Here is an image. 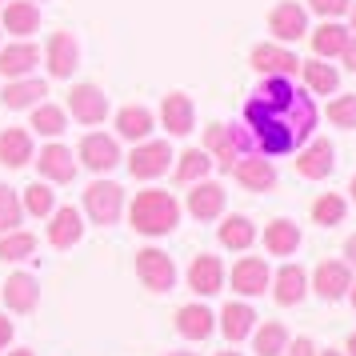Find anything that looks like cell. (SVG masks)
Wrapping results in <instances>:
<instances>
[{
    "mask_svg": "<svg viewBox=\"0 0 356 356\" xmlns=\"http://www.w3.org/2000/svg\"><path fill=\"white\" fill-rule=\"evenodd\" d=\"M132 228L136 232H145V236H164V232H172L180 220V204L172 193H164V188H148L132 200Z\"/></svg>",
    "mask_w": 356,
    "mask_h": 356,
    "instance_id": "obj_1",
    "label": "cell"
},
{
    "mask_svg": "<svg viewBox=\"0 0 356 356\" xmlns=\"http://www.w3.org/2000/svg\"><path fill=\"white\" fill-rule=\"evenodd\" d=\"M204 152L209 156H216V164L225 168V172H232V164L244 156V148H248V136L236 129H228V124H209V132H204Z\"/></svg>",
    "mask_w": 356,
    "mask_h": 356,
    "instance_id": "obj_2",
    "label": "cell"
},
{
    "mask_svg": "<svg viewBox=\"0 0 356 356\" xmlns=\"http://www.w3.org/2000/svg\"><path fill=\"white\" fill-rule=\"evenodd\" d=\"M84 209L88 216L97 220V225H116V216L124 209V193H120V184L113 180H97V184H88V193H84Z\"/></svg>",
    "mask_w": 356,
    "mask_h": 356,
    "instance_id": "obj_3",
    "label": "cell"
},
{
    "mask_svg": "<svg viewBox=\"0 0 356 356\" xmlns=\"http://www.w3.org/2000/svg\"><path fill=\"white\" fill-rule=\"evenodd\" d=\"M136 276H140L152 292H168L177 284V264H172V257L161 252V248H145V252H136Z\"/></svg>",
    "mask_w": 356,
    "mask_h": 356,
    "instance_id": "obj_4",
    "label": "cell"
},
{
    "mask_svg": "<svg viewBox=\"0 0 356 356\" xmlns=\"http://www.w3.org/2000/svg\"><path fill=\"white\" fill-rule=\"evenodd\" d=\"M168 161H172L168 140H145L140 148H132L129 172L132 177H140V180H152V177H161L164 168H168Z\"/></svg>",
    "mask_w": 356,
    "mask_h": 356,
    "instance_id": "obj_5",
    "label": "cell"
},
{
    "mask_svg": "<svg viewBox=\"0 0 356 356\" xmlns=\"http://www.w3.org/2000/svg\"><path fill=\"white\" fill-rule=\"evenodd\" d=\"M68 108H72V116L84 120V124H100V120L108 116V97L100 92L97 84H76V88L68 92Z\"/></svg>",
    "mask_w": 356,
    "mask_h": 356,
    "instance_id": "obj_6",
    "label": "cell"
},
{
    "mask_svg": "<svg viewBox=\"0 0 356 356\" xmlns=\"http://www.w3.org/2000/svg\"><path fill=\"white\" fill-rule=\"evenodd\" d=\"M268 29H273V36H276V40H284V44L300 40V36L308 33V17H305V8H300L296 0H284V4H276L273 17H268Z\"/></svg>",
    "mask_w": 356,
    "mask_h": 356,
    "instance_id": "obj_7",
    "label": "cell"
},
{
    "mask_svg": "<svg viewBox=\"0 0 356 356\" xmlns=\"http://www.w3.org/2000/svg\"><path fill=\"white\" fill-rule=\"evenodd\" d=\"M81 161L92 168V172H108L120 164V148H116L113 136H104V132H92V136H84L81 140Z\"/></svg>",
    "mask_w": 356,
    "mask_h": 356,
    "instance_id": "obj_8",
    "label": "cell"
},
{
    "mask_svg": "<svg viewBox=\"0 0 356 356\" xmlns=\"http://www.w3.org/2000/svg\"><path fill=\"white\" fill-rule=\"evenodd\" d=\"M252 68L257 72H264V76H296V68H300V60H296V52L289 49H276V44H260V49H252Z\"/></svg>",
    "mask_w": 356,
    "mask_h": 356,
    "instance_id": "obj_9",
    "label": "cell"
},
{
    "mask_svg": "<svg viewBox=\"0 0 356 356\" xmlns=\"http://www.w3.org/2000/svg\"><path fill=\"white\" fill-rule=\"evenodd\" d=\"M273 284V273H268V264L257 257H244L236 268H232V289L241 292V296H260V292Z\"/></svg>",
    "mask_w": 356,
    "mask_h": 356,
    "instance_id": "obj_10",
    "label": "cell"
},
{
    "mask_svg": "<svg viewBox=\"0 0 356 356\" xmlns=\"http://www.w3.org/2000/svg\"><path fill=\"white\" fill-rule=\"evenodd\" d=\"M332 164H337V148L328 145V140H312V145L296 156V172L308 180H324L332 172Z\"/></svg>",
    "mask_w": 356,
    "mask_h": 356,
    "instance_id": "obj_11",
    "label": "cell"
},
{
    "mask_svg": "<svg viewBox=\"0 0 356 356\" xmlns=\"http://www.w3.org/2000/svg\"><path fill=\"white\" fill-rule=\"evenodd\" d=\"M161 120L172 136H188V132H193V120H196L193 100L184 97V92H168L164 104H161Z\"/></svg>",
    "mask_w": 356,
    "mask_h": 356,
    "instance_id": "obj_12",
    "label": "cell"
},
{
    "mask_svg": "<svg viewBox=\"0 0 356 356\" xmlns=\"http://www.w3.org/2000/svg\"><path fill=\"white\" fill-rule=\"evenodd\" d=\"M232 172L241 180L244 188H252V193H268L276 184V168L264 156H241V161L232 164Z\"/></svg>",
    "mask_w": 356,
    "mask_h": 356,
    "instance_id": "obj_13",
    "label": "cell"
},
{
    "mask_svg": "<svg viewBox=\"0 0 356 356\" xmlns=\"http://www.w3.org/2000/svg\"><path fill=\"white\" fill-rule=\"evenodd\" d=\"M188 284H193V292H200V296L220 292V284H225V268H220V260L209 257V252H200V257L188 264Z\"/></svg>",
    "mask_w": 356,
    "mask_h": 356,
    "instance_id": "obj_14",
    "label": "cell"
},
{
    "mask_svg": "<svg viewBox=\"0 0 356 356\" xmlns=\"http://www.w3.org/2000/svg\"><path fill=\"white\" fill-rule=\"evenodd\" d=\"M348 289H353V273H348V264H340V260H324V264H316V292H321L324 300H340Z\"/></svg>",
    "mask_w": 356,
    "mask_h": 356,
    "instance_id": "obj_15",
    "label": "cell"
},
{
    "mask_svg": "<svg viewBox=\"0 0 356 356\" xmlns=\"http://www.w3.org/2000/svg\"><path fill=\"white\" fill-rule=\"evenodd\" d=\"M36 65H40V49H36V44H8V49H0V72H4L8 81L29 76Z\"/></svg>",
    "mask_w": 356,
    "mask_h": 356,
    "instance_id": "obj_16",
    "label": "cell"
},
{
    "mask_svg": "<svg viewBox=\"0 0 356 356\" xmlns=\"http://www.w3.org/2000/svg\"><path fill=\"white\" fill-rule=\"evenodd\" d=\"M188 212H193L196 220H212V216H220V212H225V188L212 184V180H200L193 193H188Z\"/></svg>",
    "mask_w": 356,
    "mask_h": 356,
    "instance_id": "obj_17",
    "label": "cell"
},
{
    "mask_svg": "<svg viewBox=\"0 0 356 356\" xmlns=\"http://www.w3.org/2000/svg\"><path fill=\"white\" fill-rule=\"evenodd\" d=\"M36 300H40V284H36L29 273H17L8 276V284H4V305L13 308V312H33Z\"/></svg>",
    "mask_w": 356,
    "mask_h": 356,
    "instance_id": "obj_18",
    "label": "cell"
},
{
    "mask_svg": "<svg viewBox=\"0 0 356 356\" xmlns=\"http://www.w3.org/2000/svg\"><path fill=\"white\" fill-rule=\"evenodd\" d=\"M84 236V225H81V212L72 209H56L52 212V225H49V241L56 244V248H72V244Z\"/></svg>",
    "mask_w": 356,
    "mask_h": 356,
    "instance_id": "obj_19",
    "label": "cell"
},
{
    "mask_svg": "<svg viewBox=\"0 0 356 356\" xmlns=\"http://www.w3.org/2000/svg\"><path fill=\"white\" fill-rule=\"evenodd\" d=\"M33 161V136L24 129H4L0 132V164L20 168V164Z\"/></svg>",
    "mask_w": 356,
    "mask_h": 356,
    "instance_id": "obj_20",
    "label": "cell"
},
{
    "mask_svg": "<svg viewBox=\"0 0 356 356\" xmlns=\"http://www.w3.org/2000/svg\"><path fill=\"white\" fill-rule=\"evenodd\" d=\"M40 177L56 180V184H68V180L76 177V164H72V152H68L65 145H49L44 152H40Z\"/></svg>",
    "mask_w": 356,
    "mask_h": 356,
    "instance_id": "obj_21",
    "label": "cell"
},
{
    "mask_svg": "<svg viewBox=\"0 0 356 356\" xmlns=\"http://www.w3.org/2000/svg\"><path fill=\"white\" fill-rule=\"evenodd\" d=\"M264 248L273 257H292L300 248V228L292 225V220H273V225L264 228Z\"/></svg>",
    "mask_w": 356,
    "mask_h": 356,
    "instance_id": "obj_22",
    "label": "cell"
},
{
    "mask_svg": "<svg viewBox=\"0 0 356 356\" xmlns=\"http://www.w3.org/2000/svg\"><path fill=\"white\" fill-rule=\"evenodd\" d=\"M40 97H49V84L40 81V76H20L4 88V104L8 108H33Z\"/></svg>",
    "mask_w": 356,
    "mask_h": 356,
    "instance_id": "obj_23",
    "label": "cell"
},
{
    "mask_svg": "<svg viewBox=\"0 0 356 356\" xmlns=\"http://www.w3.org/2000/svg\"><path fill=\"white\" fill-rule=\"evenodd\" d=\"M49 68H52V76H72V68H76V40H72L68 33H52Z\"/></svg>",
    "mask_w": 356,
    "mask_h": 356,
    "instance_id": "obj_24",
    "label": "cell"
},
{
    "mask_svg": "<svg viewBox=\"0 0 356 356\" xmlns=\"http://www.w3.org/2000/svg\"><path fill=\"white\" fill-rule=\"evenodd\" d=\"M177 328H180V337L204 340V337H212V312L204 305H184L177 312Z\"/></svg>",
    "mask_w": 356,
    "mask_h": 356,
    "instance_id": "obj_25",
    "label": "cell"
},
{
    "mask_svg": "<svg viewBox=\"0 0 356 356\" xmlns=\"http://www.w3.org/2000/svg\"><path fill=\"white\" fill-rule=\"evenodd\" d=\"M116 132H120L124 140H145L148 132H152V113L140 108V104L120 108V113H116Z\"/></svg>",
    "mask_w": 356,
    "mask_h": 356,
    "instance_id": "obj_26",
    "label": "cell"
},
{
    "mask_svg": "<svg viewBox=\"0 0 356 356\" xmlns=\"http://www.w3.org/2000/svg\"><path fill=\"white\" fill-rule=\"evenodd\" d=\"M36 24H40V8H36L33 0H13L4 8V29L8 33L29 36V33H36Z\"/></svg>",
    "mask_w": 356,
    "mask_h": 356,
    "instance_id": "obj_27",
    "label": "cell"
},
{
    "mask_svg": "<svg viewBox=\"0 0 356 356\" xmlns=\"http://www.w3.org/2000/svg\"><path fill=\"white\" fill-rule=\"evenodd\" d=\"M300 72H305V84L312 88V92H316V97H328V92H337V84H340L337 68L324 65L321 56H316V60H300Z\"/></svg>",
    "mask_w": 356,
    "mask_h": 356,
    "instance_id": "obj_28",
    "label": "cell"
},
{
    "mask_svg": "<svg viewBox=\"0 0 356 356\" xmlns=\"http://www.w3.org/2000/svg\"><path fill=\"white\" fill-rule=\"evenodd\" d=\"M252 321H257V312L248 305H225V312H220V328H225V337L232 340V344L252 332Z\"/></svg>",
    "mask_w": 356,
    "mask_h": 356,
    "instance_id": "obj_29",
    "label": "cell"
},
{
    "mask_svg": "<svg viewBox=\"0 0 356 356\" xmlns=\"http://www.w3.org/2000/svg\"><path fill=\"white\" fill-rule=\"evenodd\" d=\"M276 300L280 305H300L305 300V273L296 268V264H284L280 273H276Z\"/></svg>",
    "mask_w": 356,
    "mask_h": 356,
    "instance_id": "obj_30",
    "label": "cell"
},
{
    "mask_svg": "<svg viewBox=\"0 0 356 356\" xmlns=\"http://www.w3.org/2000/svg\"><path fill=\"white\" fill-rule=\"evenodd\" d=\"M252 344H257V356H280L284 348H289V332H284V324L264 321V324L257 328Z\"/></svg>",
    "mask_w": 356,
    "mask_h": 356,
    "instance_id": "obj_31",
    "label": "cell"
},
{
    "mask_svg": "<svg viewBox=\"0 0 356 356\" xmlns=\"http://www.w3.org/2000/svg\"><path fill=\"white\" fill-rule=\"evenodd\" d=\"M257 241V228H252V220L248 216H228L225 225H220V244L225 248H248V244Z\"/></svg>",
    "mask_w": 356,
    "mask_h": 356,
    "instance_id": "obj_32",
    "label": "cell"
},
{
    "mask_svg": "<svg viewBox=\"0 0 356 356\" xmlns=\"http://www.w3.org/2000/svg\"><path fill=\"white\" fill-rule=\"evenodd\" d=\"M344 44H348V29H340V24H321L316 33H312V49H316V56H340L344 52Z\"/></svg>",
    "mask_w": 356,
    "mask_h": 356,
    "instance_id": "obj_33",
    "label": "cell"
},
{
    "mask_svg": "<svg viewBox=\"0 0 356 356\" xmlns=\"http://www.w3.org/2000/svg\"><path fill=\"white\" fill-rule=\"evenodd\" d=\"M212 168V156L204 148H188L177 164V180L180 184H196V180H204V172Z\"/></svg>",
    "mask_w": 356,
    "mask_h": 356,
    "instance_id": "obj_34",
    "label": "cell"
},
{
    "mask_svg": "<svg viewBox=\"0 0 356 356\" xmlns=\"http://www.w3.org/2000/svg\"><path fill=\"white\" fill-rule=\"evenodd\" d=\"M36 252V236L33 232H4V241H0V257L4 260H24V257H33Z\"/></svg>",
    "mask_w": 356,
    "mask_h": 356,
    "instance_id": "obj_35",
    "label": "cell"
},
{
    "mask_svg": "<svg viewBox=\"0 0 356 356\" xmlns=\"http://www.w3.org/2000/svg\"><path fill=\"white\" fill-rule=\"evenodd\" d=\"M312 220L324 225V228L340 225V220H344V200H340L337 193H324L321 200H312Z\"/></svg>",
    "mask_w": 356,
    "mask_h": 356,
    "instance_id": "obj_36",
    "label": "cell"
},
{
    "mask_svg": "<svg viewBox=\"0 0 356 356\" xmlns=\"http://www.w3.org/2000/svg\"><path fill=\"white\" fill-rule=\"evenodd\" d=\"M33 129H40L44 136H60V132H65V108H56V104H36Z\"/></svg>",
    "mask_w": 356,
    "mask_h": 356,
    "instance_id": "obj_37",
    "label": "cell"
},
{
    "mask_svg": "<svg viewBox=\"0 0 356 356\" xmlns=\"http://www.w3.org/2000/svg\"><path fill=\"white\" fill-rule=\"evenodd\" d=\"M20 209H29L33 216H49V212L56 209L52 188H49V184H40V180H36V184H29V188H24V204H20Z\"/></svg>",
    "mask_w": 356,
    "mask_h": 356,
    "instance_id": "obj_38",
    "label": "cell"
},
{
    "mask_svg": "<svg viewBox=\"0 0 356 356\" xmlns=\"http://www.w3.org/2000/svg\"><path fill=\"white\" fill-rule=\"evenodd\" d=\"M20 200H17V193L8 188V184H0V232H13V228L20 225Z\"/></svg>",
    "mask_w": 356,
    "mask_h": 356,
    "instance_id": "obj_39",
    "label": "cell"
},
{
    "mask_svg": "<svg viewBox=\"0 0 356 356\" xmlns=\"http://www.w3.org/2000/svg\"><path fill=\"white\" fill-rule=\"evenodd\" d=\"M328 120L340 124V129H356V97H353V92L328 104Z\"/></svg>",
    "mask_w": 356,
    "mask_h": 356,
    "instance_id": "obj_40",
    "label": "cell"
},
{
    "mask_svg": "<svg viewBox=\"0 0 356 356\" xmlns=\"http://www.w3.org/2000/svg\"><path fill=\"white\" fill-rule=\"evenodd\" d=\"M308 8L321 17H340V13H348V0H308Z\"/></svg>",
    "mask_w": 356,
    "mask_h": 356,
    "instance_id": "obj_41",
    "label": "cell"
},
{
    "mask_svg": "<svg viewBox=\"0 0 356 356\" xmlns=\"http://www.w3.org/2000/svg\"><path fill=\"white\" fill-rule=\"evenodd\" d=\"M280 356H316V348H312V340H308V337H300L292 348H284Z\"/></svg>",
    "mask_w": 356,
    "mask_h": 356,
    "instance_id": "obj_42",
    "label": "cell"
},
{
    "mask_svg": "<svg viewBox=\"0 0 356 356\" xmlns=\"http://www.w3.org/2000/svg\"><path fill=\"white\" fill-rule=\"evenodd\" d=\"M340 56H344V65L356 72V36H348V44H344V52H340Z\"/></svg>",
    "mask_w": 356,
    "mask_h": 356,
    "instance_id": "obj_43",
    "label": "cell"
},
{
    "mask_svg": "<svg viewBox=\"0 0 356 356\" xmlns=\"http://www.w3.org/2000/svg\"><path fill=\"white\" fill-rule=\"evenodd\" d=\"M8 340H13V321H8V316H0V348H4Z\"/></svg>",
    "mask_w": 356,
    "mask_h": 356,
    "instance_id": "obj_44",
    "label": "cell"
},
{
    "mask_svg": "<svg viewBox=\"0 0 356 356\" xmlns=\"http://www.w3.org/2000/svg\"><path fill=\"white\" fill-rule=\"evenodd\" d=\"M344 257H348V260L356 264V236H348V244H344Z\"/></svg>",
    "mask_w": 356,
    "mask_h": 356,
    "instance_id": "obj_45",
    "label": "cell"
},
{
    "mask_svg": "<svg viewBox=\"0 0 356 356\" xmlns=\"http://www.w3.org/2000/svg\"><path fill=\"white\" fill-rule=\"evenodd\" d=\"M348 353H353V356H356V337H353V340H348Z\"/></svg>",
    "mask_w": 356,
    "mask_h": 356,
    "instance_id": "obj_46",
    "label": "cell"
},
{
    "mask_svg": "<svg viewBox=\"0 0 356 356\" xmlns=\"http://www.w3.org/2000/svg\"><path fill=\"white\" fill-rule=\"evenodd\" d=\"M348 13H353V29H356V4H348Z\"/></svg>",
    "mask_w": 356,
    "mask_h": 356,
    "instance_id": "obj_47",
    "label": "cell"
},
{
    "mask_svg": "<svg viewBox=\"0 0 356 356\" xmlns=\"http://www.w3.org/2000/svg\"><path fill=\"white\" fill-rule=\"evenodd\" d=\"M13 356H33V353H29V348H20V353H13Z\"/></svg>",
    "mask_w": 356,
    "mask_h": 356,
    "instance_id": "obj_48",
    "label": "cell"
},
{
    "mask_svg": "<svg viewBox=\"0 0 356 356\" xmlns=\"http://www.w3.org/2000/svg\"><path fill=\"white\" fill-rule=\"evenodd\" d=\"M168 356H193V353H168Z\"/></svg>",
    "mask_w": 356,
    "mask_h": 356,
    "instance_id": "obj_49",
    "label": "cell"
},
{
    "mask_svg": "<svg viewBox=\"0 0 356 356\" xmlns=\"http://www.w3.org/2000/svg\"><path fill=\"white\" fill-rule=\"evenodd\" d=\"M353 200H356V177H353Z\"/></svg>",
    "mask_w": 356,
    "mask_h": 356,
    "instance_id": "obj_50",
    "label": "cell"
},
{
    "mask_svg": "<svg viewBox=\"0 0 356 356\" xmlns=\"http://www.w3.org/2000/svg\"><path fill=\"white\" fill-rule=\"evenodd\" d=\"M353 305H356V284H353Z\"/></svg>",
    "mask_w": 356,
    "mask_h": 356,
    "instance_id": "obj_51",
    "label": "cell"
},
{
    "mask_svg": "<svg viewBox=\"0 0 356 356\" xmlns=\"http://www.w3.org/2000/svg\"><path fill=\"white\" fill-rule=\"evenodd\" d=\"M220 356H241V353H220Z\"/></svg>",
    "mask_w": 356,
    "mask_h": 356,
    "instance_id": "obj_52",
    "label": "cell"
},
{
    "mask_svg": "<svg viewBox=\"0 0 356 356\" xmlns=\"http://www.w3.org/2000/svg\"><path fill=\"white\" fill-rule=\"evenodd\" d=\"M321 356H340V353H321Z\"/></svg>",
    "mask_w": 356,
    "mask_h": 356,
    "instance_id": "obj_53",
    "label": "cell"
}]
</instances>
